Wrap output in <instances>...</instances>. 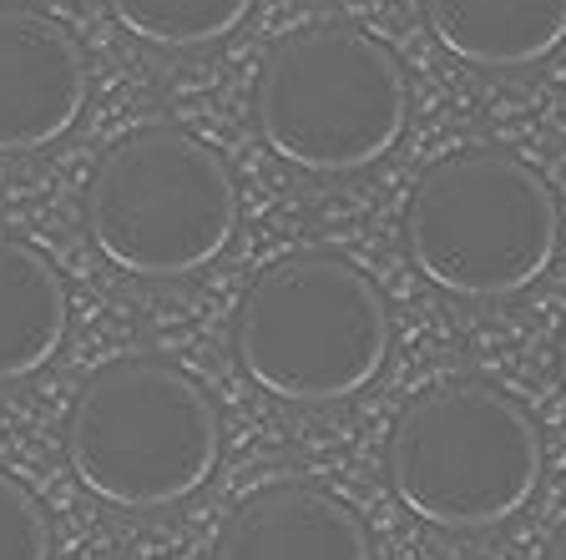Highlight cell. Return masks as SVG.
<instances>
[{
    "instance_id": "obj_11",
    "label": "cell",
    "mask_w": 566,
    "mask_h": 560,
    "mask_svg": "<svg viewBox=\"0 0 566 560\" xmlns=\"http://www.w3.org/2000/svg\"><path fill=\"white\" fill-rule=\"evenodd\" d=\"M122 31L163 51L212 46L243 25L253 0H106Z\"/></svg>"
},
{
    "instance_id": "obj_7",
    "label": "cell",
    "mask_w": 566,
    "mask_h": 560,
    "mask_svg": "<svg viewBox=\"0 0 566 560\" xmlns=\"http://www.w3.org/2000/svg\"><path fill=\"white\" fill-rule=\"evenodd\" d=\"M86 61L76 35L46 11L0 6V152H35L76 127Z\"/></svg>"
},
{
    "instance_id": "obj_10",
    "label": "cell",
    "mask_w": 566,
    "mask_h": 560,
    "mask_svg": "<svg viewBox=\"0 0 566 560\" xmlns=\"http://www.w3.org/2000/svg\"><path fill=\"white\" fill-rule=\"evenodd\" d=\"M66 339L61 273L31 243L0 237V384L25 379Z\"/></svg>"
},
{
    "instance_id": "obj_2",
    "label": "cell",
    "mask_w": 566,
    "mask_h": 560,
    "mask_svg": "<svg viewBox=\"0 0 566 560\" xmlns=\"http://www.w3.org/2000/svg\"><path fill=\"white\" fill-rule=\"evenodd\" d=\"M415 268L455 298H511L552 268L562 212L521 157L471 147L440 157L405 208Z\"/></svg>"
},
{
    "instance_id": "obj_13",
    "label": "cell",
    "mask_w": 566,
    "mask_h": 560,
    "mask_svg": "<svg viewBox=\"0 0 566 560\" xmlns=\"http://www.w3.org/2000/svg\"><path fill=\"white\" fill-rule=\"evenodd\" d=\"M546 560H566V526L552 536V546H546Z\"/></svg>"
},
{
    "instance_id": "obj_6",
    "label": "cell",
    "mask_w": 566,
    "mask_h": 560,
    "mask_svg": "<svg viewBox=\"0 0 566 560\" xmlns=\"http://www.w3.org/2000/svg\"><path fill=\"white\" fill-rule=\"evenodd\" d=\"M96 253L132 278L208 268L238 228V187L223 157L177 127H142L96 162L86 187Z\"/></svg>"
},
{
    "instance_id": "obj_4",
    "label": "cell",
    "mask_w": 566,
    "mask_h": 560,
    "mask_svg": "<svg viewBox=\"0 0 566 560\" xmlns=\"http://www.w3.org/2000/svg\"><path fill=\"white\" fill-rule=\"evenodd\" d=\"M385 465L400 505L424 526L485 530L536 495L542 430L506 389L450 379L405 404Z\"/></svg>"
},
{
    "instance_id": "obj_9",
    "label": "cell",
    "mask_w": 566,
    "mask_h": 560,
    "mask_svg": "<svg viewBox=\"0 0 566 560\" xmlns=\"http://www.w3.org/2000/svg\"><path fill=\"white\" fill-rule=\"evenodd\" d=\"M424 21L465 66L521 71L566 41V0H424Z\"/></svg>"
},
{
    "instance_id": "obj_8",
    "label": "cell",
    "mask_w": 566,
    "mask_h": 560,
    "mask_svg": "<svg viewBox=\"0 0 566 560\" xmlns=\"http://www.w3.org/2000/svg\"><path fill=\"white\" fill-rule=\"evenodd\" d=\"M218 560H375L365 520L318 485H269L228 515Z\"/></svg>"
},
{
    "instance_id": "obj_3",
    "label": "cell",
    "mask_w": 566,
    "mask_h": 560,
    "mask_svg": "<svg viewBox=\"0 0 566 560\" xmlns=\"http://www.w3.org/2000/svg\"><path fill=\"white\" fill-rule=\"evenodd\" d=\"M218 409L163 359L96 369L66 414V459L86 490L122 510H163L202 490L218 465Z\"/></svg>"
},
{
    "instance_id": "obj_5",
    "label": "cell",
    "mask_w": 566,
    "mask_h": 560,
    "mask_svg": "<svg viewBox=\"0 0 566 560\" xmlns=\"http://www.w3.org/2000/svg\"><path fill=\"white\" fill-rule=\"evenodd\" d=\"M253 112L283 162L359 172L405 137L410 86L395 51L359 25H308L269 51Z\"/></svg>"
},
{
    "instance_id": "obj_1",
    "label": "cell",
    "mask_w": 566,
    "mask_h": 560,
    "mask_svg": "<svg viewBox=\"0 0 566 560\" xmlns=\"http://www.w3.org/2000/svg\"><path fill=\"white\" fill-rule=\"evenodd\" d=\"M233 349L259 389L289 404H334L375 384L389 353L379 288L334 253H294L253 278Z\"/></svg>"
},
{
    "instance_id": "obj_14",
    "label": "cell",
    "mask_w": 566,
    "mask_h": 560,
    "mask_svg": "<svg viewBox=\"0 0 566 560\" xmlns=\"http://www.w3.org/2000/svg\"><path fill=\"white\" fill-rule=\"evenodd\" d=\"M556 369H562V384H566V324H562V339H556Z\"/></svg>"
},
{
    "instance_id": "obj_12",
    "label": "cell",
    "mask_w": 566,
    "mask_h": 560,
    "mask_svg": "<svg viewBox=\"0 0 566 560\" xmlns=\"http://www.w3.org/2000/svg\"><path fill=\"white\" fill-rule=\"evenodd\" d=\"M0 560H51L46 510L6 469H0Z\"/></svg>"
}]
</instances>
